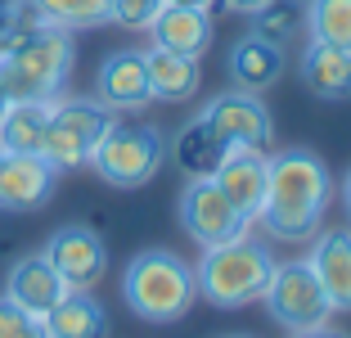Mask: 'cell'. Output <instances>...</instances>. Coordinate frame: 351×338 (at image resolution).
<instances>
[{
  "instance_id": "obj_22",
  "label": "cell",
  "mask_w": 351,
  "mask_h": 338,
  "mask_svg": "<svg viewBox=\"0 0 351 338\" xmlns=\"http://www.w3.org/2000/svg\"><path fill=\"white\" fill-rule=\"evenodd\" d=\"M145 63H149V86H154V100H189V95L198 91V77H203V68H198V59H189V54H176V50H162V45H154V50H145Z\"/></svg>"
},
{
  "instance_id": "obj_12",
  "label": "cell",
  "mask_w": 351,
  "mask_h": 338,
  "mask_svg": "<svg viewBox=\"0 0 351 338\" xmlns=\"http://www.w3.org/2000/svg\"><path fill=\"white\" fill-rule=\"evenodd\" d=\"M95 100L108 104L113 113H135L154 104V86H149V63L145 50H113L95 72Z\"/></svg>"
},
{
  "instance_id": "obj_13",
  "label": "cell",
  "mask_w": 351,
  "mask_h": 338,
  "mask_svg": "<svg viewBox=\"0 0 351 338\" xmlns=\"http://www.w3.org/2000/svg\"><path fill=\"white\" fill-rule=\"evenodd\" d=\"M212 181L221 185V194L239 207L248 225L261 216V203H266V154L261 149H230V158L217 167Z\"/></svg>"
},
{
  "instance_id": "obj_29",
  "label": "cell",
  "mask_w": 351,
  "mask_h": 338,
  "mask_svg": "<svg viewBox=\"0 0 351 338\" xmlns=\"http://www.w3.org/2000/svg\"><path fill=\"white\" fill-rule=\"evenodd\" d=\"M226 10H234V14H257L261 5H270V0H221Z\"/></svg>"
},
{
  "instance_id": "obj_28",
  "label": "cell",
  "mask_w": 351,
  "mask_h": 338,
  "mask_svg": "<svg viewBox=\"0 0 351 338\" xmlns=\"http://www.w3.org/2000/svg\"><path fill=\"white\" fill-rule=\"evenodd\" d=\"M32 23H41V14L32 10L27 0H0V54L10 50Z\"/></svg>"
},
{
  "instance_id": "obj_10",
  "label": "cell",
  "mask_w": 351,
  "mask_h": 338,
  "mask_svg": "<svg viewBox=\"0 0 351 338\" xmlns=\"http://www.w3.org/2000/svg\"><path fill=\"white\" fill-rule=\"evenodd\" d=\"M50 257V267L63 275L68 289H95L108 271V244L95 225H82V221H68L59 225L41 248Z\"/></svg>"
},
{
  "instance_id": "obj_31",
  "label": "cell",
  "mask_w": 351,
  "mask_h": 338,
  "mask_svg": "<svg viewBox=\"0 0 351 338\" xmlns=\"http://www.w3.org/2000/svg\"><path fill=\"white\" fill-rule=\"evenodd\" d=\"M167 5H185V10H212L217 0H167Z\"/></svg>"
},
{
  "instance_id": "obj_11",
  "label": "cell",
  "mask_w": 351,
  "mask_h": 338,
  "mask_svg": "<svg viewBox=\"0 0 351 338\" xmlns=\"http://www.w3.org/2000/svg\"><path fill=\"white\" fill-rule=\"evenodd\" d=\"M59 167L45 154H5L0 149V212H36L50 203Z\"/></svg>"
},
{
  "instance_id": "obj_26",
  "label": "cell",
  "mask_w": 351,
  "mask_h": 338,
  "mask_svg": "<svg viewBox=\"0 0 351 338\" xmlns=\"http://www.w3.org/2000/svg\"><path fill=\"white\" fill-rule=\"evenodd\" d=\"M0 338H45V320L0 293Z\"/></svg>"
},
{
  "instance_id": "obj_23",
  "label": "cell",
  "mask_w": 351,
  "mask_h": 338,
  "mask_svg": "<svg viewBox=\"0 0 351 338\" xmlns=\"http://www.w3.org/2000/svg\"><path fill=\"white\" fill-rule=\"evenodd\" d=\"M252 19H257V23H252V32L266 36L270 45H279V50H289V45H298L302 36H311L306 5H302V0H270V5H261Z\"/></svg>"
},
{
  "instance_id": "obj_21",
  "label": "cell",
  "mask_w": 351,
  "mask_h": 338,
  "mask_svg": "<svg viewBox=\"0 0 351 338\" xmlns=\"http://www.w3.org/2000/svg\"><path fill=\"white\" fill-rule=\"evenodd\" d=\"M50 104L54 100H10V109L0 117V149L5 154H41Z\"/></svg>"
},
{
  "instance_id": "obj_2",
  "label": "cell",
  "mask_w": 351,
  "mask_h": 338,
  "mask_svg": "<svg viewBox=\"0 0 351 338\" xmlns=\"http://www.w3.org/2000/svg\"><path fill=\"white\" fill-rule=\"evenodd\" d=\"M73 32L41 19L0 54V86L10 100H59L73 77Z\"/></svg>"
},
{
  "instance_id": "obj_19",
  "label": "cell",
  "mask_w": 351,
  "mask_h": 338,
  "mask_svg": "<svg viewBox=\"0 0 351 338\" xmlns=\"http://www.w3.org/2000/svg\"><path fill=\"white\" fill-rule=\"evenodd\" d=\"M167 154L176 158V167H180L189 181H207V176H217V167L230 158V144L221 140L203 117H189V122L176 131V140L167 144Z\"/></svg>"
},
{
  "instance_id": "obj_9",
  "label": "cell",
  "mask_w": 351,
  "mask_h": 338,
  "mask_svg": "<svg viewBox=\"0 0 351 338\" xmlns=\"http://www.w3.org/2000/svg\"><path fill=\"white\" fill-rule=\"evenodd\" d=\"M180 230H185L194 244L212 248V244L248 235V221H243L239 207L221 194V185L207 176V181H189L185 194H180Z\"/></svg>"
},
{
  "instance_id": "obj_3",
  "label": "cell",
  "mask_w": 351,
  "mask_h": 338,
  "mask_svg": "<svg viewBox=\"0 0 351 338\" xmlns=\"http://www.w3.org/2000/svg\"><path fill=\"white\" fill-rule=\"evenodd\" d=\"M194 267L171 248H145L122 271V302L149 325H176L194 307Z\"/></svg>"
},
{
  "instance_id": "obj_32",
  "label": "cell",
  "mask_w": 351,
  "mask_h": 338,
  "mask_svg": "<svg viewBox=\"0 0 351 338\" xmlns=\"http://www.w3.org/2000/svg\"><path fill=\"white\" fill-rule=\"evenodd\" d=\"M342 207H347V221H351V172L342 176Z\"/></svg>"
},
{
  "instance_id": "obj_20",
  "label": "cell",
  "mask_w": 351,
  "mask_h": 338,
  "mask_svg": "<svg viewBox=\"0 0 351 338\" xmlns=\"http://www.w3.org/2000/svg\"><path fill=\"white\" fill-rule=\"evenodd\" d=\"M302 86L320 100H351V50L324 41H306L302 54Z\"/></svg>"
},
{
  "instance_id": "obj_18",
  "label": "cell",
  "mask_w": 351,
  "mask_h": 338,
  "mask_svg": "<svg viewBox=\"0 0 351 338\" xmlns=\"http://www.w3.org/2000/svg\"><path fill=\"white\" fill-rule=\"evenodd\" d=\"M149 36L154 45L176 54H189V59H203L207 45H212V19L207 10H185V5H162L158 19L149 23Z\"/></svg>"
},
{
  "instance_id": "obj_27",
  "label": "cell",
  "mask_w": 351,
  "mask_h": 338,
  "mask_svg": "<svg viewBox=\"0 0 351 338\" xmlns=\"http://www.w3.org/2000/svg\"><path fill=\"white\" fill-rule=\"evenodd\" d=\"M167 0H108V23L117 27H131V32H149V23L158 19Z\"/></svg>"
},
{
  "instance_id": "obj_17",
  "label": "cell",
  "mask_w": 351,
  "mask_h": 338,
  "mask_svg": "<svg viewBox=\"0 0 351 338\" xmlns=\"http://www.w3.org/2000/svg\"><path fill=\"white\" fill-rule=\"evenodd\" d=\"M41 320L45 338H108V311L90 289H68Z\"/></svg>"
},
{
  "instance_id": "obj_7",
  "label": "cell",
  "mask_w": 351,
  "mask_h": 338,
  "mask_svg": "<svg viewBox=\"0 0 351 338\" xmlns=\"http://www.w3.org/2000/svg\"><path fill=\"white\" fill-rule=\"evenodd\" d=\"M261 302L270 307L275 325H284L289 334H302V329H315V325H329L333 316V302L324 293L320 275L311 271V262H279L275 275H270V289L261 293Z\"/></svg>"
},
{
  "instance_id": "obj_8",
  "label": "cell",
  "mask_w": 351,
  "mask_h": 338,
  "mask_svg": "<svg viewBox=\"0 0 351 338\" xmlns=\"http://www.w3.org/2000/svg\"><path fill=\"white\" fill-rule=\"evenodd\" d=\"M230 149H261L266 154L270 135H275V122H270V109L261 104V95L252 91H226L217 100H207L203 113H198Z\"/></svg>"
},
{
  "instance_id": "obj_34",
  "label": "cell",
  "mask_w": 351,
  "mask_h": 338,
  "mask_svg": "<svg viewBox=\"0 0 351 338\" xmlns=\"http://www.w3.org/2000/svg\"><path fill=\"white\" fill-rule=\"evenodd\" d=\"M230 338H248V334H230Z\"/></svg>"
},
{
  "instance_id": "obj_15",
  "label": "cell",
  "mask_w": 351,
  "mask_h": 338,
  "mask_svg": "<svg viewBox=\"0 0 351 338\" xmlns=\"http://www.w3.org/2000/svg\"><path fill=\"white\" fill-rule=\"evenodd\" d=\"M63 293H68V284H63V275L50 267L45 253H23L10 267V275H5V297H14L19 307L36 311V316H45Z\"/></svg>"
},
{
  "instance_id": "obj_24",
  "label": "cell",
  "mask_w": 351,
  "mask_h": 338,
  "mask_svg": "<svg viewBox=\"0 0 351 338\" xmlns=\"http://www.w3.org/2000/svg\"><path fill=\"white\" fill-rule=\"evenodd\" d=\"M311 41L351 50V0H306Z\"/></svg>"
},
{
  "instance_id": "obj_1",
  "label": "cell",
  "mask_w": 351,
  "mask_h": 338,
  "mask_svg": "<svg viewBox=\"0 0 351 338\" xmlns=\"http://www.w3.org/2000/svg\"><path fill=\"white\" fill-rule=\"evenodd\" d=\"M333 199V176L315 149H279L266 158V203L257 221L266 225L270 239H289L302 244L320 230L324 212Z\"/></svg>"
},
{
  "instance_id": "obj_33",
  "label": "cell",
  "mask_w": 351,
  "mask_h": 338,
  "mask_svg": "<svg viewBox=\"0 0 351 338\" xmlns=\"http://www.w3.org/2000/svg\"><path fill=\"white\" fill-rule=\"evenodd\" d=\"M5 109H10V95H5V86H0V117H5Z\"/></svg>"
},
{
  "instance_id": "obj_30",
  "label": "cell",
  "mask_w": 351,
  "mask_h": 338,
  "mask_svg": "<svg viewBox=\"0 0 351 338\" xmlns=\"http://www.w3.org/2000/svg\"><path fill=\"white\" fill-rule=\"evenodd\" d=\"M293 338H351V334H342V329H329V325H315V329H302V334H293Z\"/></svg>"
},
{
  "instance_id": "obj_25",
  "label": "cell",
  "mask_w": 351,
  "mask_h": 338,
  "mask_svg": "<svg viewBox=\"0 0 351 338\" xmlns=\"http://www.w3.org/2000/svg\"><path fill=\"white\" fill-rule=\"evenodd\" d=\"M27 5L41 14L45 23L68 27V32L104 27V23H108V0H27Z\"/></svg>"
},
{
  "instance_id": "obj_16",
  "label": "cell",
  "mask_w": 351,
  "mask_h": 338,
  "mask_svg": "<svg viewBox=\"0 0 351 338\" xmlns=\"http://www.w3.org/2000/svg\"><path fill=\"white\" fill-rule=\"evenodd\" d=\"M311 271L320 275L324 293H329L333 311H351V230H324V235H315V244H311L306 253Z\"/></svg>"
},
{
  "instance_id": "obj_5",
  "label": "cell",
  "mask_w": 351,
  "mask_h": 338,
  "mask_svg": "<svg viewBox=\"0 0 351 338\" xmlns=\"http://www.w3.org/2000/svg\"><path fill=\"white\" fill-rule=\"evenodd\" d=\"M167 135L154 122H113L104 131L99 149L90 154V167L113 190H140L162 172Z\"/></svg>"
},
{
  "instance_id": "obj_6",
  "label": "cell",
  "mask_w": 351,
  "mask_h": 338,
  "mask_svg": "<svg viewBox=\"0 0 351 338\" xmlns=\"http://www.w3.org/2000/svg\"><path fill=\"white\" fill-rule=\"evenodd\" d=\"M117 122V113L99 100H73V95H59L50 104V122H45V149L59 172H73V167H90V154L99 149L104 131Z\"/></svg>"
},
{
  "instance_id": "obj_14",
  "label": "cell",
  "mask_w": 351,
  "mask_h": 338,
  "mask_svg": "<svg viewBox=\"0 0 351 338\" xmlns=\"http://www.w3.org/2000/svg\"><path fill=\"white\" fill-rule=\"evenodd\" d=\"M284 68H289V54L279 50V45H270L266 36H257V32H248L243 41L230 45V59H226V72L230 82L239 86V91H270V86L284 77Z\"/></svg>"
},
{
  "instance_id": "obj_4",
  "label": "cell",
  "mask_w": 351,
  "mask_h": 338,
  "mask_svg": "<svg viewBox=\"0 0 351 338\" xmlns=\"http://www.w3.org/2000/svg\"><path fill=\"white\" fill-rule=\"evenodd\" d=\"M275 257L261 239H226V244L203 248L194 267V284L198 293L212 302V307H248V302H261V293L270 289V275H275Z\"/></svg>"
}]
</instances>
